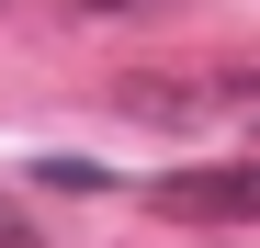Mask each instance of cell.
<instances>
[{"instance_id": "cell-1", "label": "cell", "mask_w": 260, "mask_h": 248, "mask_svg": "<svg viewBox=\"0 0 260 248\" xmlns=\"http://www.w3.org/2000/svg\"><path fill=\"white\" fill-rule=\"evenodd\" d=\"M170 215H215V226H249L260 215V158H238V170H181V181H158Z\"/></svg>"}, {"instance_id": "cell-2", "label": "cell", "mask_w": 260, "mask_h": 248, "mask_svg": "<svg viewBox=\"0 0 260 248\" xmlns=\"http://www.w3.org/2000/svg\"><path fill=\"white\" fill-rule=\"evenodd\" d=\"M34 181H46V192H102V170H91V158H46Z\"/></svg>"}]
</instances>
